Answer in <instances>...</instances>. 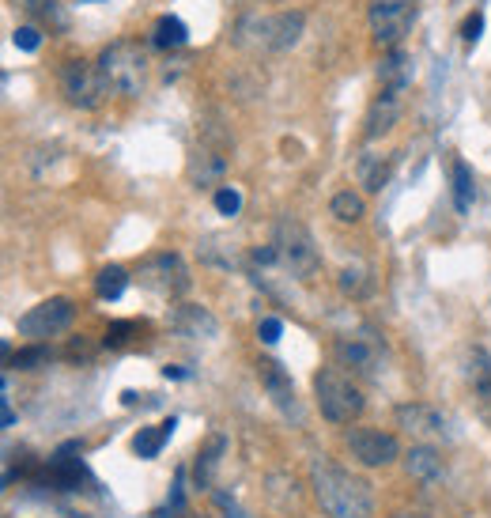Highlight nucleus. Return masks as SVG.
<instances>
[{
	"label": "nucleus",
	"mask_w": 491,
	"mask_h": 518,
	"mask_svg": "<svg viewBox=\"0 0 491 518\" xmlns=\"http://www.w3.org/2000/svg\"><path fill=\"white\" fill-rule=\"evenodd\" d=\"M189 182L197 186V190H204V186H220L223 174H227V156H223L220 148H212V144H197L193 148V156H189Z\"/></svg>",
	"instance_id": "4468645a"
},
{
	"label": "nucleus",
	"mask_w": 491,
	"mask_h": 518,
	"mask_svg": "<svg viewBox=\"0 0 491 518\" xmlns=\"http://www.w3.org/2000/svg\"><path fill=\"white\" fill-rule=\"evenodd\" d=\"M333 356H337L340 367H348L356 375H374L382 348H378V341H374L371 333H340L337 341H333Z\"/></svg>",
	"instance_id": "9b49d317"
},
{
	"label": "nucleus",
	"mask_w": 491,
	"mask_h": 518,
	"mask_svg": "<svg viewBox=\"0 0 491 518\" xmlns=\"http://www.w3.org/2000/svg\"><path fill=\"white\" fill-rule=\"evenodd\" d=\"M329 212H333V220L340 224H359L363 216H367V201H363V193L356 190H340L333 201H329Z\"/></svg>",
	"instance_id": "b1692460"
},
{
	"label": "nucleus",
	"mask_w": 491,
	"mask_h": 518,
	"mask_svg": "<svg viewBox=\"0 0 491 518\" xmlns=\"http://www.w3.org/2000/svg\"><path fill=\"white\" fill-rule=\"evenodd\" d=\"M140 280L159 295H182L189 288V269L186 261H182V254L163 250V254H155V258H148L140 265Z\"/></svg>",
	"instance_id": "1a4fd4ad"
},
{
	"label": "nucleus",
	"mask_w": 491,
	"mask_h": 518,
	"mask_svg": "<svg viewBox=\"0 0 491 518\" xmlns=\"http://www.w3.org/2000/svg\"><path fill=\"white\" fill-rule=\"evenodd\" d=\"M280 333H284L280 318H261V322H257V337H261L265 345H276V341H280Z\"/></svg>",
	"instance_id": "7c9ffc66"
},
{
	"label": "nucleus",
	"mask_w": 491,
	"mask_h": 518,
	"mask_svg": "<svg viewBox=\"0 0 491 518\" xmlns=\"http://www.w3.org/2000/svg\"><path fill=\"white\" fill-rule=\"evenodd\" d=\"M397 428H405L412 439H424V443H435V439H450V424L446 416L435 409V405H424V401H405L397 405Z\"/></svg>",
	"instance_id": "9d476101"
},
{
	"label": "nucleus",
	"mask_w": 491,
	"mask_h": 518,
	"mask_svg": "<svg viewBox=\"0 0 491 518\" xmlns=\"http://www.w3.org/2000/svg\"><path fill=\"white\" fill-rule=\"evenodd\" d=\"M310 488L325 518H371L374 515V492L371 484L333 466V462H314L310 466Z\"/></svg>",
	"instance_id": "f257e3e1"
},
{
	"label": "nucleus",
	"mask_w": 491,
	"mask_h": 518,
	"mask_svg": "<svg viewBox=\"0 0 491 518\" xmlns=\"http://www.w3.org/2000/svg\"><path fill=\"white\" fill-rule=\"evenodd\" d=\"M38 363H50V348L34 345V348H23V352L12 356V367H19V371H34Z\"/></svg>",
	"instance_id": "cd10ccee"
},
{
	"label": "nucleus",
	"mask_w": 491,
	"mask_h": 518,
	"mask_svg": "<svg viewBox=\"0 0 491 518\" xmlns=\"http://www.w3.org/2000/svg\"><path fill=\"white\" fill-rule=\"evenodd\" d=\"M12 424H16V413L8 409V398H4V428H12Z\"/></svg>",
	"instance_id": "e433bc0d"
},
{
	"label": "nucleus",
	"mask_w": 491,
	"mask_h": 518,
	"mask_svg": "<svg viewBox=\"0 0 491 518\" xmlns=\"http://www.w3.org/2000/svg\"><path fill=\"white\" fill-rule=\"evenodd\" d=\"M16 46H19V50L34 53L38 46H42V31H38V27H19V31H16Z\"/></svg>",
	"instance_id": "2f4dec72"
},
{
	"label": "nucleus",
	"mask_w": 491,
	"mask_h": 518,
	"mask_svg": "<svg viewBox=\"0 0 491 518\" xmlns=\"http://www.w3.org/2000/svg\"><path fill=\"white\" fill-rule=\"evenodd\" d=\"M303 27H306L303 12H276V19H272V50L276 53L291 50L303 38Z\"/></svg>",
	"instance_id": "6ab92c4d"
},
{
	"label": "nucleus",
	"mask_w": 491,
	"mask_h": 518,
	"mask_svg": "<svg viewBox=\"0 0 491 518\" xmlns=\"http://www.w3.org/2000/svg\"><path fill=\"white\" fill-rule=\"evenodd\" d=\"M174 428H178V420H174V416H170V420H163L159 428H140V432H136V439H133V450L140 454V458H155V454L163 450V443L170 439V432H174Z\"/></svg>",
	"instance_id": "5701e85b"
},
{
	"label": "nucleus",
	"mask_w": 491,
	"mask_h": 518,
	"mask_svg": "<svg viewBox=\"0 0 491 518\" xmlns=\"http://www.w3.org/2000/svg\"><path fill=\"white\" fill-rule=\"evenodd\" d=\"M216 208H220L223 216H238V208H242V193L235 186H220L216 190Z\"/></svg>",
	"instance_id": "c756f323"
},
{
	"label": "nucleus",
	"mask_w": 491,
	"mask_h": 518,
	"mask_svg": "<svg viewBox=\"0 0 491 518\" xmlns=\"http://www.w3.org/2000/svg\"><path fill=\"white\" fill-rule=\"evenodd\" d=\"M61 95L76 110H95L110 95V87L102 80L99 65H91V61H65L61 65Z\"/></svg>",
	"instance_id": "423d86ee"
},
{
	"label": "nucleus",
	"mask_w": 491,
	"mask_h": 518,
	"mask_svg": "<svg viewBox=\"0 0 491 518\" xmlns=\"http://www.w3.org/2000/svg\"><path fill=\"white\" fill-rule=\"evenodd\" d=\"M170 326L178 329L182 337H193V341H212V337H220V322H216V314L208 311V307H197V303H182V307H174L170 314Z\"/></svg>",
	"instance_id": "2eb2a0df"
},
{
	"label": "nucleus",
	"mask_w": 491,
	"mask_h": 518,
	"mask_svg": "<svg viewBox=\"0 0 491 518\" xmlns=\"http://www.w3.org/2000/svg\"><path fill=\"white\" fill-rule=\"evenodd\" d=\"M163 375H167V379H186V371H182V367H163Z\"/></svg>",
	"instance_id": "c9c22d12"
},
{
	"label": "nucleus",
	"mask_w": 491,
	"mask_h": 518,
	"mask_svg": "<svg viewBox=\"0 0 491 518\" xmlns=\"http://www.w3.org/2000/svg\"><path fill=\"white\" fill-rule=\"evenodd\" d=\"M72 318H76V303L65 299V295H53V299L38 303V307H31V311L19 318V333L34 337V341L57 337V333H65L72 326Z\"/></svg>",
	"instance_id": "0eeeda50"
},
{
	"label": "nucleus",
	"mask_w": 491,
	"mask_h": 518,
	"mask_svg": "<svg viewBox=\"0 0 491 518\" xmlns=\"http://www.w3.org/2000/svg\"><path fill=\"white\" fill-rule=\"evenodd\" d=\"M272 250H276V265L295 280H314L322 269V254L314 246V235L291 216L276 220V227H272Z\"/></svg>",
	"instance_id": "f03ea898"
},
{
	"label": "nucleus",
	"mask_w": 491,
	"mask_h": 518,
	"mask_svg": "<svg viewBox=\"0 0 491 518\" xmlns=\"http://www.w3.org/2000/svg\"><path fill=\"white\" fill-rule=\"evenodd\" d=\"M337 284L344 295H363L367 292V269H363V265H344Z\"/></svg>",
	"instance_id": "bb28decb"
},
{
	"label": "nucleus",
	"mask_w": 491,
	"mask_h": 518,
	"mask_svg": "<svg viewBox=\"0 0 491 518\" xmlns=\"http://www.w3.org/2000/svg\"><path fill=\"white\" fill-rule=\"evenodd\" d=\"M465 379H469V390H473L476 398V413L491 428V356L484 348H469V356H465Z\"/></svg>",
	"instance_id": "ddd939ff"
},
{
	"label": "nucleus",
	"mask_w": 491,
	"mask_h": 518,
	"mask_svg": "<svg viewBox=\"0 0 491 518\" xmlns=\"http://www.w3.org/2000/svg\"><path fill=\"white\" fill-rule=\"evenodd\" d=\"M16 8H23L31 19H38L42 27H50L53 35H65L68 31V12H65V4H57V0H12Z\"/></svg>",
	"instance_id": "a211bd4d"
},
{
	"label": "nucleus",
	"mask_w": 491,
	"mask_h": 518,
	"mask_svg": "<svg viewBox=\"0 0 491 518\" xmlns=\"http://www.w3.org/2000/svg\"><path fill=\"white\" fill-rule=\"evenodd\" d=\"M450 182H454V208H458V212H469L476 197L473 167H469L465 159H454V163H450Z\"/></svg>",
	"instance_id": "412c9836"
},
{
	"label": "nucleus",
	"mask_w": 491,
	"mask_h": 518,
	"mask_svg": "<svg viewBox=\"0 0 491 518\" xmlns=\"http://www.w3.org/2000/svg\"><path fill=\"white\" fill-rule=\"evenodd\" d=\"M397 118H401V91L397 87H382L378 95H374L371 110H367V140H378L386 137L393 125H397Z\"/></svg>",
	"instance_id": "dca6fc26"
},
{
	"label": "nucleus",
	"mask_w": 491,
	"mask_h": 518,
	"mask_svg": "<svg viewBox=\"0 0 491 518\" xmlns=\"http://www.w3.org/2000/svg\"><path fill=\"white\" fill-rule=\"evenodd\" d=\"M257 375H261V386H265V394H269L272 405H276L280 413L288 416V420H303V413H299V398H295V382H291V375L280 367V363L261 360L257 363Z\"/></svg>",
	"instance_id": "f8f14e48"
},
{
	"label": "nucleus",
	"mask_w": 491,
	"mask_h": 518,
	"mask_svg": "<svg viewBox=\"0 0 491 518\" xmlns=\"http://www.w3.org/2000/svg\"><path fill=\"white\" fill-rule=\"evenodd\" d=\"M99 72L110 91H118V95H140V91H144L148 57H144V50H140L136 42L121 38V42H114V46L102 50Z\"/></svg>",
	"instance_id": "20e7f679"
},
{
	"label": "nucleus",
	"mask_w": 491,
	"mask_h": 518,
	"mask_svg": "<svg viewBox=\"0 0 491 518\" xmlns=\"http://www.w3.org/2000/svg\"><path fill=\"white\" fill-rule=\"evenodd\" d=\"M480 31H484V16H480V12H473V16L465 19V27H461L465 46H476V42H480Z\"/></svg>",
	"instance_id": "473e14b6"
},
{
	"label": "nucleus",
	"mask_w": 491,
	"mask_h": 518,
	"mask_svg": "<svg viewBox=\"0 0 491 518\" xmlns=\"http://www.w3.org/2000/svg\"><path fill=\"white\" fill-rule=\"evenodd\" d=\"M216 500H220V507H223V518H250L235 500H227V496H216Z\"/></svg>",
	"instance_id": "f704fd0d"
},
{
	"label": "nucleus",
	"mask_w": 491,
	"mask_h": 518,
	"mask_svg": "<svg viewBox=\"0 0 491 518\" xmlns=\"http://www.w3.org/2000/svg\"><path fill=\"white\" fill-rule=\"evenodd\" d=\"M344 443H348V450H352V458H356L359 466H367V469L393 466V462L401 458L397 435L382 432V428H352V432L344 435Z\"/></svg>",
	"instance_id": "6e6552de"
},
{
	"label": "nucleus",
	"mask_w": 491,
	"mask_h": 518,
	"mask_svg": "<svg viewBox=\"0 0 491 518\" xmlns=\"http://www.w3.org/2000/svg\"><path fill=\"white\" fill-rule=\"evenodd\" d=\"M359 174H363V182H367V190H382V182L390 178V163H382V167H374V159H363V167H359Z\"/></svg>",
	"instance_id": "c85d7f7f"
},
{
	"label": "nucleus",
	"mask_w": 491,
	"mask_h": 518,
	"mask_svg": "<svg viewBox=\"0 0 491 518\" xmlns=\"http://www.w3.org/2000/svg\"><path fill=\"white\" fill-rule=\"evenodd\" d=\"M152 42L159 46V50H182V46L189 42L186 23H182L178 16H159V19H155Z\"/></svg>",
	"instance_id": "4be33fe9"
},
{
	"label": "nucleus",
	"mask_w": 491,
	"mask_h": 518,
	"mask_svg": "<svg viewBox=\"0 0 491 518\" xmlns=\"http://www.w3.org/2000/svg\"><path fill=\"white\" fill-rule=\"evenodd\" d=\"M223 447H227V443H223L220 435H216V439L208 443V450H201V458H197V484H201V488H204V484H212V473L220 469Z\"/></svg>",
	"instance_id": "a878e982"
},
{
	"label": "nucleus",
	"mask_w": 491,
	"mask_h": 518,
	"mask_svg": "<svg viewBox=\"0 0 491 518\" xmlns=\"http://www.w3.org/2000/svg\"><path fill=\"white\" fill-rule=\"evenodd\" d=\"M367 19H371V42L378 50H401L405 35L412 31V19H416V0H371Z\"/></svg>",
	"instance_id": "39448f33"
},
{
	"label": "nucleus",
	"mask_w": 491,
	"mask_h": 518,
	"mask_svg": "<svg viewBox=\"0 0 491 518\" xmlns=\"http://www.w3.org/2000/svg\"><path fill=\"white\" fill-rule=\"evenodd\" d=\"M133 322H118V326H110L106 329V345H121L125 341V333H133Z\"/></svg>",
	"instance_id": "72a5a7b5"
},
{
	"label": "nucleus",
	"mask_w": 491,
	"mask_h": 518,
	"mask_svg": "<svg viewBox=\"0 0 491 518\" xmlns=\"http://www.w3.org/2000/svg\"><path fill=\"white\" fill-rule=\"evenodd\" d=\"M129 288V273L121 269V265H102L99 277H95V292L102 299H121V292Z\"/></svg>",
	"instance_id": "393cba45"
},
{
	"label": "nucleus",
	"mask_w": 491,
	"mask_h": 518,
	"mask_svg": "<svg viewBox=\"0 0 491 518\" xmlns=\"http://www.w3.org/2000/svg\"><path fill=\"white\" fill-rule=\"evenodd\" d=\"M405 469H408V477H412V481H420V484H435V481L446 477V462H442V454L435 447H427V443L408 450Z\"/></svg>",
	"instance_id": "f3484780"
},
{
	"label": "nucleus",
	"mask_w": 491,
	"mask_h": 518,
	"mask_svg": "<svg viewBox=\"0 0 491 518\" xmlns=\"http://www.w3.org/2000/svg\"><path fill=\"white\" fill-rule=\"evenodd\" d=\"M408 80H412V61H408V53L405 50H390L386 57H382V65H378V84L405 91Z\"/></svg>",
	"instance_id": "aec40b11"
},
{
	"label": "nucleus",
	"mask_w": 491,
	"mask_h": 518,
	"mask_svg": "<svg viewBox=\"0 0 491 518\" xmlns=\"http://www.w3.org/2000/svg\"><path fill=\"white\" fill-rule=\"evenodd\" d=\"M314 398H318V409H322L325 420L333 424H352L363 409H367V398L359 390L348 371L340 367H322L314 375Z\"/></svg>",
	"instance_id": "7ed1b4c3"
},
{
	"label": "nucleus",
	"mask_w": 491,
	"mask_h": 518,
	"mask_svg": "<svg viewBox=\"0 0 491 518\" xmlns=\"http://www.w3.org/2000/svg\"><path fill=\"white\" fill-rule=\"evenodd\" d=\"M390 518H424V515H390Z\"/></svg>",
	"instance_id": "4c0bfd02"
}]
</instances>
